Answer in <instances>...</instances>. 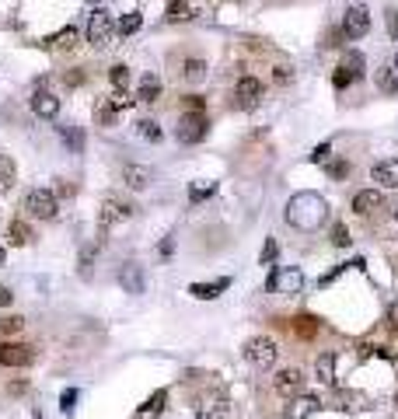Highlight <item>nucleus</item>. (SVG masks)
Listing matches in <instances>:
<instances>
[{
	"label": "nucleus",
	"instance_id": "obj_31",
	"mask_svg": "<svg viewBox=\"0 0 398 419\" xmlns=\"http://www.w3.org/2000/svg\"><path fill=\"white\" fill-rule=\"evenodd\" d=\"M203 77H206V63L203 60H189L182 67V81H203Z\"/></svg>",
	"mask_w": 398,
	"mask_h": 419
},
{
	"label": "nucleus",
	"instance_id": "obj_39",
	"mask_svg": "<svg viewBox=\"0 0 398 419\" xmlns=\"http://www.w3.org/2000/svg\"><path fill=\"white\" fill-rule=\"evenodd\" d=\"M346 67L357 74V81L364 77V57H360V52H350V57H346Z\"/></svg>",
	"mask_w": 398,
	"mask_h": 419
},
{
	"label": "nucleus",
	"instance_id": "obj_53",
	"mask_svg": "<svg viewBox=\"0 0 398 419\" xmlns=\"http://www.w3.org/2000/svg\"><path fill=\"white\" fill-rule=\"evenodd\" d=\"M395 217H398V210H395Z\"/></svg>",
	"mask_w": 398,
	"mask_h": 419
},
{
	"label": "nucleus",
	"instance_id": "obj_20",
	"mask_svg": "<svg viewBox=\"0 0 398 419\" xmlns=\"http://www.w3.org/2000/svg\"><path fill=\"white\" fill-rule=\"evenodd\" d=\"M315 371H318V381L321 385H335V353H321L315 360Z\"/></svg>",
	"mask_w": 398,
	"mask_h": 419
},
{
	"label": "nucleus",
	"instance_id": "obj_10",
	"mask_svg": "<svg viewBox=\"0 0 398 419\" xmlns=\"http://www.w3.org/2000/svg\"><path fill=\"white\" fill-rule=\"evenodd\" d=\"M35 360V349L28 343H0V363L4 367H28Z\"/></svg>",
	"mask_w": 398,
	"mask_h": 419
},
{
	"label": "nucleus",
	"instance_id": "obj_12",
	"mask_svg": "<svg viewBox=\"0 0 398 419\" xmlns=\"http://www.w3.org/2000/svg\"><path fill=\"white\" fill-rule=\"evenodd\" d=\"M321 409V398L318 395H294L290 398V409H287V419H311L315 412Z\"/></svg>",
	"mask_w": 398,
	"mask_h": 419
},
{
	"label": "nucleus",
	"instance_id": "obj_38",
	"mask_svg": "<svg viewBox=\"0 0 398 419\" xmlns=\"http://www.w3.org/2000/svg\"><path fill=\"white\" fill-rule=\"evenodd\" d=\"M384 25H388V35L398 42V11L391 8V11H384Z\"/></svg>",
	"mask_w": 398,
	"mask_h": 419
},
{
	"label": "nucleus",
	"instance_id": "obj_1",
	"mask_svg": "<svg viewBox=\"0 0 398 419\" xmlns=\"http://www.w3.org/2000/svg\"><path fill=\"white\" fill-rule=\"evenodd\" d=\"M325 217H328V203L321 196H315V192H301L287 206V221L297 231H318L325 224Z\"/></svg>",
	"mask_w": 398,
	"mask_h": 419
},
{
	"label": "nucleus",
	"instance_id": "obj_52",
	"mask_svg": "<svg viewBox=\"0 0 398 419\" xmlns=\"http://www.w3.org/2000/svg\"><path fill=\"white\" fill-rule=\"evenodd\" d=\"M0 262H4V252H0Z\"/></svg>",
	"mask_w": 398,
	"mask_h": 419
},
{
	"label": "nucleus",
	"instance_id": "obj_42",
	"mask_svg": "<svg viewBox=\"0 0 398 419\" xmlns=\"http://www.w3.org/2000/svg\"><path fill=\"white\" fill-rule=\"evenodd\" d=\"M332 241H335L339 248H346V245H350V234H346L343 224H335V227H332Z\"/></svg>",
	"mask_w": 398,
	"mask_h": 419
},
{
	"label": "nucleus",
	"instance_id": "obj_30",
	"mask_svg": "<svg viewBox=\"0 0 398 419\" xmlns=\"http://www.w3.org/2000/svg\"><path fill=\"white\" fill-rule=\"evenodd\" d=\"M112 84H116V91H130V67H123V63H116L112 67Z\"/></svg>",
	"mask_w": 398,
	"mask_h": 419
},
{
	"label": "nucleus",
	"instance_id": "obj_28",
	"mask_svg": "<svg viewBox=\"0 0 398 419\" xmlns=\"http://www.w3.org/2000/svg\"><path fill=\"white\" fill-rule=\"evenodd\" d=\"M46 45H49V49H74V45H77V28H63L60 35H52Z\"/></svg>",
	"mask_w": 398,
	"mask_h": 419
},
{
	"label": "nucleus",
	"instance_id": "obj_14",
	"mask_svg": "<svg viewBox=\"0 0 398 419\" xmlns=\"http://www.w3.org/2000/svg\"><path fill=\"white\" fill-rule=\"evenodd\" d=\"M377 210H384V196L377 189H364V192L353 196V214L370 217V214H377Z\"/></svg>",
	"mask_w": 398,
	"mask_h": 419
},
{
	"label": "nucleus",
	"instance_id": "obj_4",
	"mask_svg": "<svg viewBox=\"0 0 398 419\" xmlns=\"http://www.w3.org/2000/svg\"><path fill=\"white\" fill-rule=\"evenodd\" d=\"M25 210L39 221H52L56 214H60V203H56V192H49V189H32L25 196Z\"/></svg>",
	"mask_w": 398,
	"mask_h": 419
},
{
	"label": "nucleus",
	"instance_id": "obj_16",
	"mask_svg": "<svg viewBox=\"0 0 398 419\" xmlns=\"http://www.w3.org/2000/svg\"><path fill=\"white\" fill-rule=\"evenodd\" d=\"M119 287H123L126 294H143V273H140V266L126 262V266L119 269Z\"/></svg>",
	"mask_w": 398,
	"mask_h": 419
},
{
	"label": "nucleus",
	"instance_id": "obj_26",
	"mask_svg": "<svg viewBox=\"0 0 398 419\" xmlns=\"http://www.w3.org/2000/svg\"><path fill=\"white\" fill-rule=\"evenodd\" d=\"M164 402H168V391H157V395H150L147 402H143V409L137 412L140 419H150V416H157L161 409H164Z\"/></svg>",
	"mask_w": 398,
	"mask_h": 419
},
{
	"label": "nucleus",
	"instance_id": "obj_51",
	"mask_svg": "<svg viewBox=\"0 0 398 419\" xmlns=\"http://www.w3.org/2000/svg\"><path fill=\"white\" fill-rule=\"evenodd\" d=\"M395 409H398V395H395Z\"/></svg>",
	"mask_w": 398,
	"mask_h": 419
},
{
	"label": "nucleus",
	"instance_id": "obj_45",
	"mask_svg": "<svg viewBox=\"0 0 398 419\" xmlns=\"http://www.w3.org/2000/svg\"><path fill=\"white\" fill-rule=\"evenodd\" d=\"M325 165H328V161H325ZM346 172H350V165H343V161H332V165H328V175H332V178H346Z\"/></svg>",
	"mask_w": 398,
	"mask_h": 419
},
{
	"label": "nucleus",
	"instance_id": "obj_17",
	"mask_svg": "<svg viewBox=\"0 0 398 419\" xmlns=\"http://www.w3.org/2000/svg\"><path fill=\"white\" fill-rule=\"evenodd\" d=\"M231 416V402L227 398H206L196 412V419H227Z\"/></svg>",
	"mask_w": 398,
	"mask_h": 419
},
{
	"label": "nucleus",
	"instance_id": "obj_29",
	"mask_svg": "<svg viewBox=\"0 0 398 419\" xmlns=\"http://www.w3.org/2000/svg\"><path fill=\"white\" fill-rule=\"evenodd\" d=\"M168 18L172 21L192 18V0H168Z\"/></svg>",
	"mask_w": 398,
	"mask_h": 419
},
{
	"label": "nucleus",
	"instance_id": "obj_13",
	"mask_svg": "<svg viewBox=\"0 0 398 419\" xmlns=\"http://www.w3.org/2000/svg\"><path fill=\"white\" fill-rule=\"evenodd\" d=\"M32 112L39 119H56L60 116V98H56L52 91H35L32 94Z\"/></svg>",
	"mask_w": 398,
	"mask_h": 419
},
{
	"label": "nucleus",
	"instance_id": "obj_47",
	"mask_svg": "<svg viewBox=\"0 0 398 419\" xmlns=\"http://www.w3.org/2000/svg\"><path fill=\"white\" fill-rule=\"evenodd\" d=\"M388 322H391V329L398 332V300H391V307H388Z\"/></svg>",
	"mask_w": 398,
	"mask_h": 419
},
{
	"label": "nucleus",
	"instance_id": "obj_2",
	"mask_svg": "<svg viewBox=\"0 0 398 419\" xmlns=\"http://www.w3.org/2000/svg\"><path fill=\"white\" fill-rule=\"evenodd\" d=\"M301 287H304V273L297 269V266H279V269H272L269 273V280H266V290H272V294H301Z\"/></svg>",
	"mask_w": 398,
	"mask_h": 419
},
{
	"label": "nucleus",
	"instance_id": "obj_21",
	"mask_svg": "<svg viewBox=\"0 0 398 419\" xmlns=\"http://www.w3.org/2000/svg\"><path fill=\"white\" fill-rule=\"evenodd\" d=\"M157 94H161V81L154 74H143L140 77V88H137V98L150 105V101H157Z\"/></svg>",
	"mask_w": 398,
	"mask_h": 419
},
{
	"label": "nucleus",
	"instance_id": "obj_27",
	"mask_svg": "<svg viewBox=\"0 0 398 419\" xmlns=\"http://www.w3.org/2000/svg\"><path fill=\"white\" fill-rule=\"evenodd\" d=\"M377 88H381L384 94H398V70H395V67H384V70L377 74Z\"/></svg>",
	"mask_w": 398,
	"mask_h": 419
},
{
	"label": "nucleus",
	"instance_id": "obj_40",
	"mask_svg": "<svg viewBox=\"0 0 398 419\" xmlns=\"http://www.w3.org/2000/svg\"><path fill=\"white\" fill-rule=\"evenodd\" d=\"M182 109H186V112H203V98H199V94H186V98H182Z\"/></svg>",
	"mask_w": 398,
	"mask_h": 419
},
{
	"label": "nucleus",
	"instance_id": "obj_24",
	"mask_svg": "<svg viewBox=\"0 0 398 419\" xmlns=\"http://www.w3.org/2000/svg\"><path fill=\"white\" fill-rule=\"evenodd\" d=\"M116 112H119V109H116L108 98H101V101L94 105V119H98L101 126H112V123H116Z\"/></svg>",
	"mask_w": 398,
	"mask_h": 419
},
{
	"label": "nucleus",
	"instance_id": "obj_33",
	"mask_svg": "<svg viewBox=\"0 0 398 419\" xmlns=\"http://www.w3.org/2000/svg\"><path fill=\"white\" fill-rule=\"evenodd\" d=\"M63 140H67V147H70L74 154H81V150H84V133H81V130L63 126Z\"/></svg>",
	"mask_w": 398,
	"mask_h": 419
},
{
	"label": "nucleus",
	"instance_id": "obj_49",
	"mask_svg": "<svg viewBox=\"0 0 398 419\" xmlns=\"http://www.w3.org/2000/svg\"><path fill=\"white\" fill-rule=\"evenodd\" d=\"M81 81H84V74H81V70H74V74H67V84H70V88H77Z\"/></svg>",
	"mask_w": 398,
	"mask_h": 419
},
{
	"label": "nucleus",
	"instance_id": "obj_43",
	"mask_svg": "<svg viewBox=\"0 0 398 419\" xmlns=\"http://www.w3.org/2000/svg\"><path fill=\"white\" fill-rule=\"evenodd\" d=\"M108 101H112V105H116V109H126V105H133V98H130V91H116V94H112Z\"/></svg>",
	"mask_w": 398,
	"mask_h": 419
},
{
	"label": "nucleus",
	"instance_id": "obj_18",
	"mask_svg": "<svg viewBox=\"0 0 398 419\" xmlns=\"http://www.w3.org/2000/svg\"><path fill=\"white\" fill-rule=\"evenodd\" d=\"M123 178H126V185L130 189H147L150 185V168H143V165H126V172H123Z\"/></svg>",
	"mask_w": 398,
	"mask_h": 419
},
{
	"label": "nucleus",
	"instance_id": "obj_3",
	"mask_svg": "<svg viewBox=\"0 0 398 419\" xmlns=\"http://www.w3.org/2000/svg\"><path fill=\"white\" fill-rule=\"evenodd\" d=\"M276 356H279V346H276L272 339H266V336L245 343V360H248L252 367H259V371H269V367L276 363Z\"/></svg>",
	"mask_w": 398,
	"mask_h": 419
},
{
	"label": "nucleus",
	"instance_id": "obj_22",
	"mask_svg": "<svg viewBox=\"0 0 398 419\" xmlns=\"http://www.w3.org/2000/svg\"><path fill=\"white\" fill-rule=\"evenodd\" d=\"M11 185H14V161L8 154H0V196H4Z\"/></svg>",
	"mask_w": 398,
	"mask_h": 419
},
{
	"label": "nucleus",
	"instance_id": "obj_23",
	"mask_svg": "<svg viewBox=\"0 0 398 419\" xmlns=\"http://www.w3.org/2000/svg\"><path fill=\"white\" fill-rule=\"evenodd\" d=\"M140 25H143V18H140L137 11H130V14H123V18H119L116 32H119L123 39H130V35H137V32H140Z\"/></svg>",
	"mask_w": 398,
	"mask_h": 419
},
{
	"label": "nucleus",
	"instance_id": "obj_8",
	"mask_svg": "<svg viewBox=\"0 0 398 419\" xmlns=\"http://www.w3.org/2000/svg\"><path fill=\"white\" fill-rule=\"evenodd\" d=\"M367 32H370V14H367L364 4H353L343 18V35L346 39H364Z\"/></svg>",
	"mask_w": 398,
	"mask_h": 419
},
{
	"label": "nucleus",
	"instance_id": "obj_6",
	"mask_svg": "<svg viewBox=\"0 0 398 419\" xmlns=\"http://www.w3.org/2000/svg\"><path fill=\"white\" fill-rule=\"evenodd\" d=\"M108 39H112V14L105 8H94L88 18V42L101 49V45H108Z\"/></svg>",
	"mask_w": 398,
	"mask_h": 419
},
{
	"label": "nucleus",
	"instance_id": "obj_50",
	"mask_svg": "<svg viewBox=\"0 0 398 419\" xmlns=\"http://www.w3.org/2000/svg\"><path fill=\"white\" fill-rule=\"evenodd\" d=\"M391 67H395V70H398V52H395V63H391Z\"/></svg>",
	"mask_w": 398,
	"mask_h": 419
},
{
	"label": "nucleus",
	"instance_id": "obj_46",
	"mask_svg": "<svg viewBox=\"0 0 398 419\" xmlns=\"http://www.w3.org/2000/svg\"><path fill=\"white\" fill-rule=\"evenodd\" d=\"M60 405H63V412H74V405H77V391H63V398H60Z\"/></svg>",
	"mask_w": 398,
	"mask_h": 419
},
{
	"label": "nucleus",
	"instance_id": "obj_15",
	"mask_svg": "<svg viewBox=\"0 0 398 419\" xmlns=\"http://www.w3.org/2000/svg\"><path fill=\"white\" fill-rule=\"evenodd\" d=\"M370 178L381 182L384 189H398V161H395V157H388V161H377V165L370 168Z\"/></svg>",
	"mask_w": 398,
	"mask_h": 419
},
{
	"label": "nucleus",
	"instance_id": "obj_34",
	"mask_svg": "<svg viewBox=\"0 0 398 419\" xmlns=\"http://www.w3.org/2000/svg\"><path fill=\"white\" fill-rule=\"evenodd\" d=\"M213 192H217V182H199V185L189 189V199L199 203V199H206V196H213Z\"/></svg>",
	"mask_w": 398,
	"mask_h": 419
},
{
	"label": "nucleus",
	"instance_id": "obj_11",
	"mask_svg": "<svg viewBox=\"0 0 398 419\" xmlns=\"http://www.w3.org/2000/svg\"><path fill=\"white\" fill-rule=\"evenodd\" d=\"M235 94H238V105H241V109H255V105L262 101V94H266V88H262V81H255V77H241L238 88H235Z\"/></svg>",
	"mask_w": 398,
	"mask_h": 419
},
{
	"label": "nucleus",
	"instance_id": "obj_44",
	"mask_svg": "<svg viewBox=\"0 0 398 419\" xmlns=\"http://www.w3.org/2000/svg\"><path fill=\"white\" fill-rule=\"evenodd\" d=\"M328 154H332V143H321V147H315V154H311V161L325 165V161H328Z\"/></svg>",
	"mask_w": 398,
	"mask_h": 419
},
{
	"label": "nucleus",
	"instance_id": "obj_37",
	"mask_svg": "<svg viewBox=\"0 0 398 419\" xmlns=\"http://www.w3.org/2000/svg\"><path fill=\"white\" fill-rule=\"evenodd\" d=\"M94 248H98V245L84 248V255H81V276H84V280L91 276V262H94Z\"/></svg>",
	"mask_w": 398,
	"mask_h": 419
},
{
	"label": "nucleus",
	"instance_id": "obj_25",
	"mask_svg": "<svg viewBox=\"0 0 398 419\" xmlns=\"http://www.w3.org/2000/svg\"><path fill=\"white\" fill-rule=\"evenodd\" d=\"M8 241H11V245H28V241H32V227H28L25 221H14V224L8 227Z\"/></svg>",
	"mask_w": 398,
	"mask_h": 419
},
{
	"label": "nucleus",
	"instance_id": "obj_5",
	"mask_svg": "<svg viewBox=\"0 0 398 419\" xmlns=\"http://www.w3.org/2000/svg\"><path fill=\"white\" fill-rule=\"evenodd\" d=\"M130 217H133V203H130V199H123V196H116V192L101 199V217H98L101 227L123 224V221H130Z\"/></svg>",
	"mask_w": 398,
	"mask_h": 419
},
{
	"label": "nucleus",
	"instance_id": "obj_32",
	"mask_svg": "<svg viewBox=\"0 0 398 419\" xmlns=\"http://www.w3.org/2000/svg\"><path fill=\"white\" fill-rule=\"evenodd\" d=\"M137 130H140V136H143V140H150V143H157V140H161V126H157L154 119H140V126H137Z\"/></svg>",
	"mask_w": 398,
	"mask_h": 419
},
{
	"label": "nucleus",
	"instance_id": "obj_7",
	"mask_svg": "<svg viewBox=\"0 0 398 419\" xmlns=\"http://www.w3.org/2000/svg\"><path fill=\"white\" fill-rule=\"evenodd\" d=\"M272 391L283 395V398L301 395V391H304V374L297 371V367H287V371H279V374L272 378Z\"/></svg>",
	"mask_w": 398,
	"mask_h": 419
},
{
	"label": "nucleus",
	"instance_id": "obj_41",
	"mask_svg": "<svg viewBox=\"0 0 398 419\" xmlns=\"http://www.w3.org/2000/svg\"><path fill=\"white\" fill-rule=\"evenodd\" d=\"M21 318H4V322H0V332H4V336H14V332H21Z\"/></svg>",
	"mask_w": 398,
	"mask_h": 419
},
{
	"label": "nucleus",
	"instance_id": "obj_35",
	"mask_svg": "<svg viewBox=\"0 0 398 419\" xmlns=\"http://www.w3.org/2000/svg\"><path fill=\"white\" fill-rule=\"evenodd\" d=\"M350 81H357V74H353V70H350L346 63H343V67H339V70H335V77H332V84H335L339 91H343V88H350Z\"/></svg>",
	"mask_w": 398,
	"mask_h": 419
},
{
	"label": "nucleus",
	"instance_id": "obj_19",
	"mask_svg": "<svg viewBox=\"0 0 398 419\" xmlns=\"http://www.w3.org/2000/svg\"><path fill=\"white\" fill-rule=\"evenodd\" d=\"M231 287V280H217V283H192L189 287V294L192 297H199V300H213V297H220V290H227Z\"/></svg>",
	"mask_w": 398,
	"mask_h": 419
},
{
	"label": "nucleus",
	"instance_id": "obj_36",
	"mask_svg": "<svg viewBox=\"0 0 398 419\" xmlns=\"http://www.w3.org/2000/svg\"><path fill=\"white\" fill-rule=\"evenodd\" d=\"M276 255H279V245H276V241L269 238V241L262 245V255H259V262H262V266H269V262H272Z\"/></svg>",
	"mask_w": 398,
	"mask_h": 419
},
{
	"label": "nucleus",
	"instance_id": "obj_9",
	"mask_svg": "<svg viewBox=\"0 0 398 419\" xmlns=\"http://www.w3.org/2000/svg\"><path fill=\"white\" fill-rule=\"evenodd\" d=\"M206 130H210V123H206L203 112H186L182 123H179V140L182 143H199L206 136Z\"/></svg>",
	"mask_w": 398,
	"mask_h": 419
},
{
	"label": "nucleus",
	"instance_id": "obj_48",
	"mask_svg": "<svg viewBox=\"0 0 398 419\" xmlns=\"http://www.w3.org/2000/svg\"><path fill=\"white\" fill-rule=\"evenodd\" d=\"M11 300H14V297H11V290H8V287H0V307H8Z\"/></svg>",
	"mask_w": 398,
	"mask_h": 419
}]
</instances>
